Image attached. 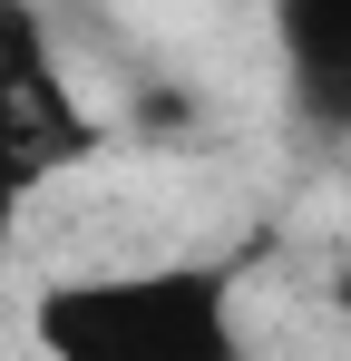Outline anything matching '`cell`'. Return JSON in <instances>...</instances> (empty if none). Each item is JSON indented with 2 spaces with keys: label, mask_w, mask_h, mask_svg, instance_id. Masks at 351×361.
<instances>
[{
  "label": "cell",
  "mask_w": 351,
  "mask_h": 361,
  "mask_svg": "<svg viewBox=\"0 0 351 361\" xmlns=\"http://www.w3.org/2000/svg\"><path fill=\"white\" fill-rule=\"evenodd\" d=\"M98 157H108V118L88 108L58 49V20L39 0H0V244L20 235L39 195H58Z\"/></svg>",
  "instance_id": "2"
},
{
  "label": "cell",
  "mask_w": 351,
  "mask_h": 361,
  "mask_svg": "<svg viewBox=\"0 0 351 361\" xmlns=\"http://www.w3.org/2000/svg\"><path fill=\"white\" fill-rule=\"evenodd\" d=\"M283 98L312 137H351V0H264Z\"/></svg>",
  "instance_id": "3"
},
{
  "label": "cell",
  "mask_w": 351,
  "mask_h": 361,
  "mask_svg": "<svg viewBox=\"0 0 351 361\" xmlns=\"http://www.w3.org/2000/svg\"><path fill=\"white\" fill-rule=\"evenodd\" d=\"M30 352L39 361H244V264L166 254V264L58 274L30 293Z\"/></svg>",
  "instance_id": "1"
},
{
  "label": "cell",
  "mask_w": 351,
  "mask_h": 361,
  "mask_svg": "<svg viewBox=\"0 0 351 361\" xmlns=\"http://www.w3.org/2000/svg\"><path fill=\"white\" fill-rule=\"evenodd\" d=\"M332 312H342V322H351V254H342V264H332Z\"/></svg>",
  "instance_id": "4"
}]
</instances>
